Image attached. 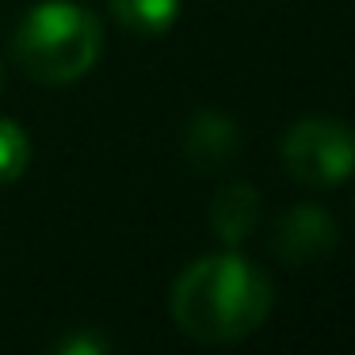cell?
Wrapping results in <instances>:
<instances>
[{
    "label": "cell",
    "mask_w": 355,
    "mask_h": 355,
    "mask_svg": "<svg viewBox=\"0 0 355 355\" xmlns=\"http://www.w3.org/2000/svg\"><path fill=\"white\" fill-rule=\"evenodd\" d=\"M271 279L237 252H214L187 263L172 283V321L199 344H237L271 313Z\"/></svg>",
    "instance_id": "cell-1"
},
{
    "label": "cell",
    "mask_w": 355,
    "mask_h": 355,
    "mask_svg": "<svg viewBox=\"0 0 355 355\" xmlns=\"http://www.w3.org/2000/svg\"><path fill=\"white\" fill-rule=\"evenodd\" d=\"M103 50V27L73 0H42L16 27V62L42 85H73Z\"/></svg>",
    "instance_id": "cell-2"
},
{
    "label": "cell",
    "mask_w": 355,
    "mask_h": 355,
    "mask_svg": "<svg viewBox=\"0 0 355 355\" xmlns=\"http://www.w3.org/2000/svg\"><path fill=\"white\" fill-rule=\"evenodd\" d=\"M283 164L306 187H336L355 172V134L340 119L309 115L283 134Z\"/></svg>",
    "instance_id": "cell-3"
},
{
    "label": "cell",
    "mask_w": 355,
    "mask_h": 355,
    "mask_svg": "<svg viewBox=\"0 0 355 355\" xmlns=\"http://www.w3.org/2000/svg\"><path fill=\"white\" fill-rule=\"evenodd\" d=\"M340 233L336 222L324 214L313 202H302V207L286 210L275 225V237H271V248L283 263L291 268H306V263H317L336 248Z\"/></svg>",
    "instance_id": "cell-4"
},
{
    "label": "cell",
    "mask_w": 355,
    "mask_h": 355,
    "mask_svg": "<svg viewBox=\"0 0 355 355\" xmlns=\"http://www.w3.org/2000/svg\"><path fill=\"white\" fill-rule=\"evenodd\" d=\"M241 149V130L225 111L202 107L187 119L184 126V161L191 164L199 176H214V172L230 168L233 157Z\"/></svg>",
    "instance_id": "cell-5"
},
{
    "label": "cell",
    "mask_w": 355,
    "mask_h": 355,
    "mask_svg": "<svg viewBox=\"0 0 355 355\" xmlns=\"http://www.w3.org/2000/svg\"><path fill=\"white\" fill-rule=\"evenodd\" d=\"M260 222V191L248 184H230L210 202V230L222 245H245Z\"/></svg>",
    "instance_id": "cell-6"
},
{
    "label": "cell",
    "mask_w": 355,
    "mask_h": 355,
    "mask_svg": "<svg viewBox=\"0 0 355 355\" xmlns=\"http://www.w3.org/2000/svg\"><path fill=\"white\" fill-rule=\"evenodd\" d=\"M115 19L138 35H164L180 19L184 0H107Z\"/></svg>",
    "instance_id": "cell-7"
},
{
    "label": "cell",
    "mask_w": 355,
    "mask_h": 355,
    "mask_svg": "<svg viewBox=\"0 0 355 355\" xmlns=\"http://www.w3.org/2000/svg\"><path fill=\"white\" fill-rule=\"evenodd\" d=\"M31 168V138L19 123L0 119V184H16Z\"/></svg>",
    "instance_id": "cell-8"
},
{
    "label": "cell",
    "mask_w": 355,
    "mask_h": 355,
    "mask_svg": "<svg viewBox=\"0 0 355 355\" xmlns=\"http://www.w3.org/2000/svg\"><path fill=\"white\" fill-rule=\"evenodd\" d=\"M54 352L58 355H103V352H111V340L92 332V329H73Z\"/></svg>",
    "instance_id": "cell-9"
},
{
    "label": "cell",
    "mask_w": 355,
    "mask_h": 355,
    "mask_svg": "<svg viewBox=\"0 0 355 355\" xmlns=\"http://www.w3.org/2000/svg\"><path fill=\"white\" fill-rule=\"evenodd\" d=\"M0 80H4V65H0Z\"/></svg>",
    "instance_id": "cell-10"
}]
</instances>
